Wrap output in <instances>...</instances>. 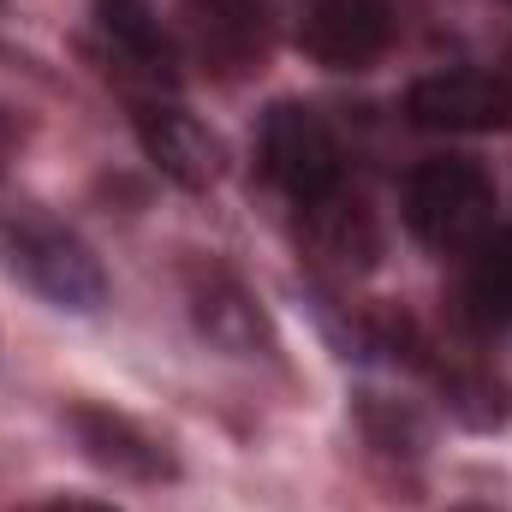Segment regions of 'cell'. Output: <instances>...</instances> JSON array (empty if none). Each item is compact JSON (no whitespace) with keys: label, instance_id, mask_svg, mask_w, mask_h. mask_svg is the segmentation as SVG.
I'll return each instance as SVG.
<instances>
[{"label":"cell","instance_id":"obj_1","mask_svg":"<svg viewBox=\"0 0 512 512\" xmlns=\"http://www.w3.org/2000/svg\"><path fill=\"white\" fill-rule=\"evenodd\" d=\"M0 268L18 274L54 310L90 316L108 298V274H102L96 251L66 221H54L42 203H30L24 191H12L6 179H0Z\"/></svg>","mask_w":512,"mask_h":512},{"label":"cell","instance_id":"obj_2","mask_svg":"<svg viewBox=\"0 0 512 512\" xmlns=\"http://www.w3.org/2000/svg\"><path fill=\"white\" fill-rule=\"evenodd\" d=\"M495 209H501V191H495L489 167H477L471 155H429L411 167V179L399 191V215H405L411 239L441 256L477 251L495 233Z\"/></svg>","mask_w":512,"mask_h":512},{"label":"cell","instance_id":"obj_3","mask_svg":"<svg viewBox=\"0 0 512 512\" xmlns=\"http://www.w3.org/2000/svg\"><path fill=\"white\" fill-rule=\"evenodd\" d=\"M256 173L304 215L316 203H328L334 191H346V155L334 126L310 108V102H274L256 126Z\"/></svg>","mask_w":512,"mask_h":512},{"label":"cell","instance_id":"obj_4","mask_svg":"<svg viewBox=\"0 0 512 512\" xmlns=\"http://www.w3.org/2000/svg\"><path fill=\"white\" fill-rule=\"evenodd\" d=\"M131 102V126H137V143L143 155L185 191H209L227 167V149L221 137L203 126L173 90H143V96H126Z\"/></svg>","mask_w":512,"mask_h":512},{"label":"cell","instance_id":"obj_5","mask_svg":"<svg viewBox=\"0 0 512 512\" xmlns=\"http://www.w3.org/2000/svg\"><path fill=\"white\" fill-rule=\"evenodd\" d=\"M96 36H102V60L126 96L179 90V42L161 24L155 0H96Z\"/></svg>","mask_w":512,"mask_h":512},{"label":"cell","instance_id":"obj_6","mask_svg":"<svg viewBox=\"0 0 512 512\" xmlns=\"http://www.w3.org/2000/svg\"><path fill=\"white\" fill-rule=\"evenodd\" d=\"M405 114H411V126L447 131V137L507 131L512 126V78L483 72V66L423 72V78L405 90Z\"/></svg>","mask_w":512,"mask_h":512},{"label":"cell","instance_id":"obj_7","mask_svg":"<svg viewBox=\"0 0 512 512\" xmlns=\"http://www.w3.org/2000/svg\"><path fill=\"white\" fill-rule=\"evenodd\" d=\"M399 36V18L387 0H310L298 18V48L328 72H364L376 66Z\"/></svg>","mask_w":512,"mask_h":512},{"label":"cell","instance_id":"obj_8","mask_svg":"<svg viewBox=\"0 0 512 512\" xmlns=\"http://www.w3.org/2000/svg\"><path fill=\"white\" fill-rule=\"evenodd\" d=\"M66 423H72V435H78V447H84L90 465H102V471H114V477H131V483H161V477H173L167 441L149 435V429H143L137 417H126V411L72 405Z\"/></svg>","mask_w":512,"mask_h":512},{"label":"cell","instance_id":"obj_9","mask_svg":"<svg viewBox=\"0 0 512 512\" xmlns=\"http://www.w3.org/2000/svg\"><path fill=\"white\" fill-rule=\"evenodd\" d=\"M191 316H197V334L233 358H262L274 352V334H268V316L256 310V298L221 268H203L191 280Z\"/></svg>","mask_w":512,"mask_h":512},{"label":"cell","instance_id":"obj_10","mask_svg":"<svg viewBox=\"0 0 512 512\" xmlns=\"http://www.w3.org/2000/svg\"><path fill=\"white\" fill-rule=\"evenodd\" d=\"M304 233H310V251L328 268H340V274H364L376 262V251H382V233H376L370 209L352 191H334L328 203L304 209Z\"/></svg>","mask_w":512,"mask_h":512},{"label":"cell","instance_id":"obj_11","mask_svg":"<svg viewBox=\"0 0 512 512\" xmlns=\"http://www.w3.org/2000/svg\"><path fill=\"white\" fill-rule=\"evenodd\" d=\"M465 298L483 322L512 328V227H495L477 251H471V274H465Z\"/></svg>","mask_w":512,"mask_h":512},{"label":"cell","instance_id":"obj_12","mask_svg":"<svg viewBox=\"0 0 512 512\" xmlns=\"http://www.w3.org/2000/svg\"><path fill=\"white\" fill-rule=\"evenodd\" d=\"M18 149H24V120H18L12 108H0V179H6V167L18 161Z\"/></svg>","mask_w":512,"mask_h":512},{"label":"cell","instance_id":"obj_13","mask_svg":"<svg viewBox=\"0 0 512 512\" xmlns=\"http://www.w3.org/2000/svg\"><path fill=\"white\" fill-rule=\"evenodd\" d=\"M42 512H120V507H108V501H54Z\"/></svg>","mask_w":512,"mask_h":512},{"label":"cell","instance_id":"obj_14","mask_svg":"<svg viewBox=\"0 0 512 512\" xmlns=\"http://www.w3.org/2000/svg\"><path fill=\"white\" fill-rule=\"evenodd\" d=\"M453 512H489V507H453Z\"/></svg>","mask_w":512,"mask_h":512},{"label":"cell","instance_id":"obj_15","mask_svg":"<svg viewBox=\"0 0 512 512\" xmlns=\"http://www.w3.org/2000/svg\"><path fill=\"white\" fill-rule=\"evenodd\" d=\"M0 6H6V0H0Z\"/></svg>","mask_w":512,"mask_h":512}]
</instances>
